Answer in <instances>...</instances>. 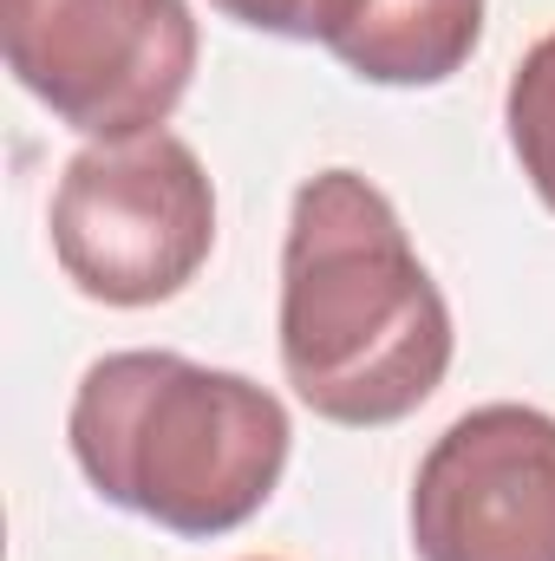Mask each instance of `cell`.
Returning a JSON list of instances; mask_svg holds the SVG:
<instances>
[{
    "instance_id": "cell-1",
    "label": "cell",
    "mask_w": 555,
    "mask_h": 561,
    "mask_svg": "<svg viewBox=\"0 0 555 561\" xmlns=\"http://www.w3.org/2000/svg\"><path fill=\"white\" fill-rule=\"evenodd\" d=\"M451 307L399 209L360 170L294 190L281 242V373L327 424H399L451 373Z\"/></svg>"
},
{
    "instance_id": "cell-2",
    "label": "cell",
    "mask_w": 555,
    "mask_h": 561,
    "mask_svg": "<svg viewBox=\"0 0 555 561\" xmlns=\"http://www.w3.org/2000/svg\"><path fill=\"white\" fill-rule=\"evenodd\" d=\"M66 437L105 503L183 542H209L275 496L294 431L269 386L138 346L86 366Z\"/></svg>"
},
{
    "instance_id": "cell-3",
    "label": "cell",
    "mask_w": 555,
    "mask_h": 561,
    "mask_svg": "<svg viewBox=\"0 0 555 561\" xmlns=\"http://www.w3.org/2000/svg\"><path fill=\"white\" fill-rule=\"evenodd\" d=\"M216 249V190L170 131L86 144L53 190V255L105 307H157L203 275Z\"/></svg>"
},
{
    "instance_id": "cell-4",
    "label": "cell",
    "mask_w": 555,
    "mask_h": 561,
    "mask_svg": "<svg viewBox=\"0 0 555 561\" xmlns=\"http://www.w3.org/2000/svg\"><path fill=\"white\" fill-rule=\"evenodd\" d=\"M7 72L79 138L163 131L196 72L190 0H0Z\"/></svg>"
},
{
    "instance_id": "cell-5",
    "label": "cell",
    "mask_w": 555,
    "mask_h": 561,
    "mask_svg": "<svg viewBox=\"0 0 555 561\" xmlns=\"http://www.w3.org/2000/svg\"><path fill=\"white\" fill-rule=\"evenodd\" d=\"M418 561H555V419L477 405L412 477Z\"/></svg>"
},
{
    "instance_id": "cell-6",
    "label": "cell",
    "mask_w": 555,
    "mask_h": 561,
    "mask_svg": "<svg viewBox=\"0 0 555 561\" xmlns=\"http://www.w3.org/2000/svg\"><path fill=\"white\" fill-rule=\"evenodd\" d=\"M484 39V0H366L333 59L366 85H444Z\"/></svg>"
},
{
    "instance_id": "cell-7",
    "label": "cell",
    "mask_w": 555,
    "mask_h": 561,
    "mask_svg": "<svg viewBox=\"0 0 555 561\" xmlns=\"http://www.w3.org/2000/svg\"><path fill=\"white\" fill-rule=\"evenodd\" d=\"M503 125H510V150H517L530 190L555 209V33H543L523 53V66L510 72Z\"/></svg>"
},
{
    "instance_id": "cell-8",
    "label": "cell",
    "mask_w": 555,
    "mask_h": 561,
    "mask_svg": "<svg viewBox=\"0 0 555 561\" xmlns=\"http://www.w3.org/2000/svg\"><path fill=\"white\" fill-rule=\"evenodd\" d=\"M223 20L275 33V39H320L327 53L353 33V20L366 13V0H209Z\"/></svg>"
}]
</instances>
